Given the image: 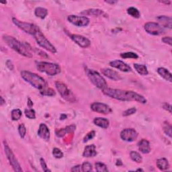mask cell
Listing matches in <instances>:
<instances>
[{
	"label": "cell",
	"mask_w": 172,
	"mask_h": 172,
	"mask_svg": "<svg viewBox=\"0 0 172 172\" xmlns=\"http://www.w3.org/2000/svg\"><path fill=\"white\" fill-rule=\"evenodd\" d=\"M102 92L108 97L124 102H137L141 104H146L147 99L143 96L132 91H127L118 89L107 87L102 90Z\"/></svg>",
	"instance_id": "obj_1"
},
{
	"label": "cell",
	"mask_w": 172,
	"mask_h": 172,
	"mask_svg": "<svg viewBox=\"0 0 172 172\" xmlns=\"http://www.w3.org/2000/svg\"><path fill=\"white\" fill-rule=\"evenodd\" d=\"M3 40L11 49L22 56L28 58H32L33 57L31 52V51H33V49L28 43H22L16 39L14 37L9 35L3 36Z\"/></svg>",
	"instance_id": "obj_2"
},
{
	"label": "cell",
	"mask_w": 172,
	"mask_h": 172,
	"mask_svg": "<svg viewBox=\"0 0 172 172\" xmlns=\"http://www.w3.org/2000/svg\"><path fill=\"white\" fill-rule=\"evenodd\" d=\"M21 77L26 82L29 83L33 87L40 91L46 88L47 84L45 80L36 73L28 71H23L21 72Z\"/></svg>",
	"instance_id": "obj_3"
},
{
	"label": "cell",
	"mask_w": 172,
	"mask_h": 172,
	"mask_svg": "<svg viewBox=\"0 0 172 172\" xmlns=\"http://www.w3.org/2000/svg\"><path fill=\"white\" fill-rule=\"evenodd\" d=\"M85 73L87 75L88 79L92 84L99 89L103 90L108 87V84L106 80L99 74L98 71L93 69H86Z\"/></svg>",
	"instance_id": "obj_4"
},
{
	"label": "cell",
	"mask_w": 172,
	"mask_h": 172,
	"mask_svg": "<svg viewBox=\"0 0 172 172\" xmlns=\"http://www.w3.org/2000/svg\"><path fill=\"white\" fill-rule=\"evenodd\" d=\"M37 69L41 73H44L50 76H55L61 73V67L56 63L49 62H38Z\"/></svg>",
	"instance_id": "obj_5"
},
{
	"label": "cell",
	"mask_w": 172,
	"mask_h": 172,
	"mask_svg": "<svg viewBox=\"0 0 172 172\" xmlns=\"http://www.w3.org/2000/svg\"><path fill=\"white\" fill-rule=\"evenodd\" d=\"M55 87L57 91H59L60 95L66 101L71 103H74L77 102V98L75 94L73 93L70 89H69L67 85L61 82H55Z\"/></svg>",
	"instance_id": "obj_6"
},
{
	"label": "cell",
	"mask_w": 172,
	"mask_h": 172,
	"mask_svg": "<svg viewBox=\"0 0 172 172\" xmlns=\"http://www.w3.org/2000/svg\"><path fill=\"white\" fill-rule=\"evenodd\" d=\"M35 38V40H37V43L38 44L40 47H42L43 49H46V51H49V52H52V53H56L57 49L54 45H52L51 43L47 39L45 36H44L43 32L40 31V29H38L35 34L33 35Z\"/></svg>",
	"instance_id": "obj_7"
},
{
	"label": "cell",
	"mask_w": 172,
	"mask_h": 172,
	"mask_svg": "<svg viewBox=\"0 0 172 172\" xmlns=\"http://www.w3.org/2000/svg\"><path fill=\"white\" fill-rule=\"evenodd\" d=\"M4 150L5 155H6L7 159L10 162V164L12 165L13 170L17 172L22 171V169L21 168L20 163H18V159H16V156L12 152V149L10 148L9 145H7V143L5 142V141H4Z\"/></svg>",
	"instance_id": "obj_8"
},
{
	"label": "cell",
	"mask_w": 172,
	"mask_h": 172,
	"mask_svg": "<svg viewBox=\"0 0 172 172\" xmlns=\"http://www.w3.org/2000/svg\"><path fill=\"white\" fill-rule=\"evenodd\" d=\"M12 22L16 26H18L19 28L21 29L22 30H23V31L26 33H28V34H31L32 36L35 34L36 32H37L38 29H39V28L37 26H36L35 24L22 22L15 18H12Z\"/></svg>",
	"instance_id": "obj_9"
},
{
	"label": "cell",
	"mask_w": 172,
	"mask_h": 172,
	"mask_svg": "<svg viewBox=\"0 0 172 172\" xmlns=\"http://www.w3.org/2000/svg\"><path fill=\"white\" fill-rule=\"evenodd\" d=\"M145 31L149 34L154 36L162 35L164 33V28L156 22H147L144 26Z\"/></svg>",
	"instance_id": "obj_10"
},
{
	"label": "cell",
	"mask_w": 172,
	"mask_h": 172,
	"mask_svg": "<svg viewBox=\"0 0 172 172\" xmlns=\"http://www.w3.org/2000/svg\"><path fill=\"white\" fill-rule=\"evenodd\" d=\"M68 21L73 24L75 26L79 27L87 26L90 24V20L86 16H78L75 15L69 16L67 18Z\"/></svg>",
	"instance_id": "obj_11"
},
{
	"label": "cell",
	"mask_w": 172,
	"mask_h": 172,
	"mask_svg": "<svg viewBox=\"0 0 172 172\" xmlns=\"http://www.w3.org/2000/svg\"><path fill=\"white\" fill-rule=\"evenodd\" d=\"M138 137V132L134 129H125L120 132V138L126 142H132Z\"/></svg>",
	"instance_id": "obj_12"
},
{
	"label": "cell",
	"mask_w": 172,
	"mask_h": 172,
	"mask_svg": "<svg viewBox=\"0 0 172 172\" xmlns=\"http://www.w3.org/2000/svg\"><path fill=\"white\" fill-rule=\"evenodd\" d=\"M91 109L93 112L103 114H108L112 112L111 108L108 106L107 104L104 103H100V102H94L91 105Z\"/></svg>",
	"instance_id": "obj_13"
},
{
	"label": "cell",
	"mask_w": 172,
	"mask_h": 172,
	"mask_svg": "<svg viewBox=\"0 0 172 172\" xmlns=\"http://www.w3.org/2000/svg\"><path fill=\"white\" fill-rule=\"evenodd\" d=\"M70 38L74 43H76L77 45H79L82 48H88L91 44L90 40L84 37V36L79 34H71Z\"/></svg>",
	"instance_id": "obj_14"
},
{
	"label": "cell",
	"mask_w": 172,
	"mask_h": 172,
	"mask_svg": "<svg viewBox=\"0 0 172 172\" xmlns=\"http://www.w3.org/2000/svg\"><path fill=\"white\" fill-rule=\"evenodd\" d=\"M110 65L114 68L119 69L121 71L126 72V73L132 71L131 67L129 65H127L126 63L120 60L112 61L110 62Z\"/></svg>",
	"instance_id": "obj_15"
},
{
	"label": "cell",
	"mask_w": 172,
	"mask_h": 172,
	"mask_svg": "<svg viewBox=\"0 0 172 172\" xmlns=\"http://www.w3.org/2000/svg\"><path fill=\"white\" fill-rule=\"evenodd\" d=\"M101 71L102 74L107 77L108 78H109L114 81H119V80L122 79V77L118 72L116 71H114L112 69H108V68H104L101 69Z\"/></svg>",
	"instance_id": "obj_16"
},
{
	"label": "cell",
	"mask_w": 172,
	"mask_h": 172,
	"mask_svg": "<svg viewBox=\"0 0 172 172\" xmlns=\"http://www.w3.org/2000/svg\"><path fill=\"white\" fill-rule=\"evenodd\" d=\"M38 135L43 140L46 141H49L51 133H50V130L45 124H40L39 129L38 130Z\"/></svg>",
	"instance_id": "obj_17"
},
{
	"label": "cell",
	"mask_w": 172,
	"mask_h": 172,
	"mask_svg": "<svg viewBox=\"0 0 172 172\" xmlns=\"http://www.w3.org/2000/svg\"><path fill=\"white\" fill-rule=\"evenodd\" d=\"M157 21L159 22V24L163 28H168L171 29L172 27V19L171 17L165 16H160L157 18Z\"/></svg>",
	"instance_id": "obj_18"
},
{
	"label": "cell",
	"mask_w": 172,
	"mask_h": 172,
	"mask_svg": "<svg viewBox=\"0 0 172 172\" xmlns=\"http://www.w3.org/2000/svg\"><path fill=\"white\" fill-rule=\"evenodd\" d=\"M138 147L139 151L143 154H148L151 152L150 143L146 139H142L138 143Z\"/></svg>",
	"instance_id": "obj_19"
},
{
	"label": "cell",
	"mask_w": 172,
	"mask_h": 172,
	"mask_svg": "<svg viewBox=\"0 0 172 172\" xmlns=\"http://www.w3.org/2000/svg\"><path fill=\"white\" fill-rule=\"evenodd\" d=\"M97 155L96 147L94 145H90L86 146L84 153H83V156L85 157H93Z\"/></svg>",
	"instance_id": "obj_20"
},
{
	"label": "cell",
	"mask_w": 172,
	"mask_h": 172,
	"mask_svg": "<svg viewBox=\"0 0 172 172\" xmlns=\"http://www.w3.org/2000/svg\"><path fill=\"white\" fill-rule=\"evenodd\" d=\"M93 123L95 125L100 127L102 129H106L108 128V126L110 125V122L108 119L102 117H98L96 118L93 120Z\"/></svg>",
	"instance_id": "obj_21"
},
{
	"label": "cell",
	"mask_w": 172,
	"mask_h": 172,
	"mask_svg": "<svg viewBox=\"0 0 172 172\" xmlns=\"http://www.w3.org/2000/svg\"><path fill=\"white\" fill-rule=\"evenodd\" d=\"M157 73L160 75V76L162 77L163 79L166 80V81H168L170 82H172L171 73L167 69L163 67H159L157 69Z\"/></svg>",
	"instance_id": "obj_22"
},
{
	"label": "cell",
	"mask_w": 172,
	"mask_h": 172,
	"mask_svg": "<svg viewBox=\"0 0 172 172\" xmlns=\"http://www.w3.org/2000/svg\"><path fill=\"white\" fill-rule=\"evenodd\" d=\"M156 163L157 168L162 171L167 170L170 168V164H169L168 161L165 158H161V159H157Z\"/></svg>",
	"instance_id": "obj_23"
},
{
	"label": "cell",
	"mask_w": 172,
	"mask_h": 172,
	"mask_svg": "<svg viewBox=\"0 0 172 172\" xmlns=\"http://www.w3.org/2000/svg\"><path fill=\"white\" fill-rule=\"evenodd\" d=\"M134 68L136 71H137L138 74H140L141 76H147L149 74L147 67L145 65L135 63V64H134Z\"/></svg>",
	"instance_id": "obj_24"
},
{
	"label": "cell",
	"mask_w": 172,
	"mask_h": 172,
	"mask_svg": "<svg viewBox=\"0 0 172 172\" xmlns=\"http://www.w3.org/2000/svg\"><path fill=\"white\" fill-rule=\"evenodd\" d=\"M34 14L38 18L40 19H44L46 17V16L48 15V10H47L46 8L38 7L35 9Z\"/></svg>",
	"instance_id": "obj_25"
},
{
	"label": "cell",
	"mask_w": 172,
	"mask_h": 172,
	"mask_svg": "<svg viewBox=\"0 0 172 172\" xmlns=\"http://www.w3.org/2000/svg\"><path fill=\"white\" fill-rule=\"evenodd\" d=\"M82 14L85 16H99L104 14L103 10L99 9H90L87 10H85L82 12Z\"/></svg>",
	"instance_id": "obj_26"
},
{
	"label": "cell",
	"mask_w": 172,
	"mask_h": 172,
	"mask_svg": "<svg viewBox=\"0 0 172 172\" xmlns=\"http://www.w3.org/2000/svg\"><path fill=\"white\" fill-rule=\"evenodd\" d=\"M127 13H128L129 15L135 18H139L141 16L139 11L134 7H130L129 8H128V9H127Z\"/></svg>",
	"instance_id": "obj_27"
},
{
	"label": "cell",
	"mask_w": 172,
	"mask_h": 172,
	"mask_svg": "<svg viewBox=\"0 0 172 172\" xmlns=\"http://www.w3.org/2000/svg\"><path fill=\"white\" fill-rule=\"evenodd\" d=\"M130 158H131V159L132 161H134V162L136 163H141L143 162V158L138 152L131 151L130 153Z\"/></svg>",
	"instance_id": "obj_28"
},
{
	"label": "cell",
	"mask_w": 172,
	"mask_h": 172,
	"mask_svg": "<svg viewBox=\"0 0 172 172\" xmlns=\"http://www.w3.org/2000/svg\"><path fill=\"white\" fill-rule=\"evenodd\" d=\"M22 116V111L20 109H14L11 112V117L12 119L14 121H17L20 120Z\"/></svg>",
	"instance_id": "obj_29"
},
{
	"label": "cell",
	"mask_w": 172,
	"mask_h": 172,
	"mask_svg": "<svg viewBox=\"0 0 172 172\" xmlns=\"http://www.w3.org/2000/svg\"><path fill=\"white\" fill-rule=\"evenodd\" d=\"M120 57L123 58V59H138V56L137 54L135 53V52H124V53L120 54Z\"/></svg>",
	"instance_id": "obj_30"
},
{
	"label": "cell",
	"mask_w": 172,
	"mask_h": 172,
	"mask_svg": "<svg viewBox=\"0 0 172 172\" xmlns=\"http://www.w3.org/2000/svg\"><path fill=\"white\" fill-rule=\"evenodd\" d=\"M163 131L166 134V135H168L169 137H171V129L172 127L171 126V124L168 123V122H164V123L163 124Z\"/></svg>",
	"instance_id": "obj_31"
},
{
	"label": "cell",
	"mask_w": 172,
	"mask_h": 172,
	"mask_svg": "<svg viewBox=\"0 0 172 172\" xmlns=\"http://www.w3.org/2000/svg\"><path fill=\"white\" fill-rule=\"evenodd\" d=\"M96 170L98 172H108V170L106 167V165L103 163L98 162L95 164Z\"/></svg>",
	"instance_id": "obj_32"
},
{
	"label": "cell",
	"mask_w": 172,
	"mask_h": 172,
	"mask_svg": "<svg viewBox=\"0 0 172 172\" xmlns=\"http://www.w3.org/2000/svg\"><path fill=\"white\" fill-rule=\"evenodd\" d=\"M40 93L43 96H55V91L52 88H45L44 90L40 91Z\"/></svg>",
	"instance_id": "obj_33"
},
{
	"label": "cell",
	"mask_w": 172,
	"mask_h": 172,
	"mask_svg": "<svg viewBox=\"0 0 172 172\" xmlns=\"http://www.w3.org/2000/svg\"><path fill=\"white\" fill-rule=\"evenodd\" d=\"M25 115H26V117L29 119L36 118V112L34 110L32 109V108L25 110Z\"/></svg>",
	"instance_id": "obj_34"
},
{
	"label": "cell",
	"mask_w": 172,
	"mask_h": 172,
	"mask_svg": "<svg viewBox=\"0 0 172 172\" xmlns=\"http://www.w3.org/2000/svg\"><path fill=\"white\" fill-rule=\"evenodd\" d=\"M18 132L21 138H24L26 134V128L24 124H20L18 126Z\"/></svg>",
	"instance_id": "obj_35"
},
{
	"label": "cell",
	"mask_w": 172,
	"mask_h": 172,
	"mask_svg": "<svg viewBox=\"0 0 172 172\" xmlns=\"http://www.w3.org/2000/svg\"><path fill=\"white\" fill-rule=\"evenodd\" d=\"M82 170L84 172H88L92 170V165L89 162H84L82 165Z\"/></svg>",
	"instance_id": "obj_36"
},
{
	"label": "cell",
	"mask_w": 172,
	"mask_h": 172,
	"mask_svg": "<svg viewBox=\"0 0 172 172\" xmlns=\"http://www.w3.org/2000/svg\"><path fill=\"white\" fill-rule=\"evenodd\" d=\"M52 155L57 159H61L63 157V153L59 148H54L52 150Z\"/></svg>",
	"instance_id": "obj_37"
},
{
	"label": "cell",
	"mask_w": 172,
	"mask_h": 172,
	"mask_svg": "<svg viewBox=\"0 0 172 172\" xmlns=\"http://www.w3.org/2000/svg\"><path fill=\"white\" fill-rule=\"evenodd\" d=\"M96 136V132L94 130L92 131H90V132H88L87 135L85 136V137L84 138V143H87L89 141H90L94 138V137Z\"/></svg>",
	"instance_id": "obj_38"
},
{
	"label": "cell",
	"mask_w": 172,
	"mask_h": 172,
	"mask_svg": "<svg viewBox=\"0 0 172 172\" xmlns=\"http://www.w3.org/2000/svg\"><path fill=\"white\" fill-rule=\"evenodd\" d=\"M137 112V108H131L130 109L126 110L125 111H124V112L123 114V116H129L130 115L134 114Z\"/></svg>",
	"instance_id": "obj_39"
},
{
	"label": "cell",
	"mask_w": 172,
	"mask_h": 172,
	"mask_svg": "<svg viewBox=\"0 0 172 172\" xmlns=\"http://www.w3.org/2000/svg\"><path fill=\"white\" fill-rule=\"evenodd\" d=\"M40 165H41V167H42L43 170L44 172H47V171H51V170H49V169L47 168V165L45 162V161L43 159V158H40Z\"/></svg>",
	"instance_id": "obj_40"
},
{
	"label": "cell",
	"mask_w": 172,
	"mask_h": 172,
	"mask_svg": "<svg viewBox=\"0 0 172 172\" xmlns=\"http://www.w3.org/2000/svg\"><path fill=\"white\" fill-rule=\"evenodd\" d=\"M66 133H68L66 128L65 129H61L58 130L56 131L57 136V137H63V136H65Z\"/></svg>",
	"instance_id": "obj_41"
},
{
	"label": "cell",
	"mask_w": 172,
	"mask_h": 172,
	"mask_svg": "<svg viewBox=\"0 0 172 172\" xmlns=\"http://www.w3.org/2000/svg\"><path fill=\"white\" fill-rule=\"evenodd\" d=\"M162 41L164 43L169 44L170 46H171V38L170 37H163L162 38Z\"/></svg>",
	"instance_id": "obj_42"
},
{
	"label": "cell",
	"mask_w": 172,
	"mask_h": 172,
	"mask_svg": "<svg viewBox=\"0 0 172 172\" xmlns=\"http://www.w3.org/2000/svg\"><path fill=\"white\" fill-rule=\"evenodd\" d=\"M34 52H37L38 53V55H40L41 57H48V56H47V55L45 53V52H44L43 51H40V50H38V49H36V48H34Z\"/></svg>",
	"instance_id": "obj_43"
},
{
	"label": "cell",
	"mask_w": 172,
	"mask_h": 172,
	"mask_svg": "<svg viewBox=\"0 0 172 172\" xmlns=\"http://www.w3.org/2000/svg\"><path fill=\"white\" fill-rule=\"evenodd\" d=\"M163 108L164 110L168 111L170 113H171V106L170 104L164 103L163 104Z\"/></svg>",
	"instance_id": "obj_44"
},
{
	"label": "cell",
	"mask_w": 172,
	"mask_h": 172,
	"mask_svg": "<svg viewBox=\"0 0 172 172\" xmlns=\"http://www.w3.org/2000/svg\"><path fill=\"white\" fill-rule=\"evenodd\" d=\"M71 171H73V172H76V171L79 172V171H82V165H78L74 166L73 168H71Z\"/></svg>",
	"instance_id": "obj_45"
},
{
	"label": "cell",
	"mask_w": 172,
	"mask_h": 172,
	"mask_svg": "<svg viewBox=\"0 0 172 172\" xmlns=\"http://www.w3.org/2000/svg\"><path fill=\"white\" fill-rule=\"evenodd\" d=\"M6 66L8 67V69H10V70H13V63L10 60H8L6 61Z\"/></svg>",
	"instance_id": "obj_46"
},
{
	"label": "cell",
	"mask_w": 172,
	"mask_h": 172,
	"mask_svg": "<svg viewBox=\"0 0 172 172\" xmlns=\"http://www.w3.org/2000/svg\"><path fill=\"white\" fill-rule=\"evenodd\" d=\"M28 106L30 108H31L33 106V103H32V102L31 101V99H28Z\"/></svg>",
	"instance_id": "obj_47"
},
{
	"label": "cell",
	"mask_w": 172,
	"mask_h": 172,
	"mask_svg": "<svg viewBox=\"0 0 172 172\" xmlns=\"http://www.w3.org/2000/svg\"><path fill=\"white\" fill-rule=\"evenodd\" d=\"M1 98V103H0V105H1V106H3V105L5 103V101L4 100V99L3 98L2 96H1V98Z\"/></svg>",
	"instance_id": "obj_48"
},
{
	"label": "cell",
	"mask_w": 172,
	"mask_h": 172,
	"mask_svg": "<svg viewBox=\"0 0 172 172\" xmlns=\"http://www.w3.org/2000/svg\"><path fill=\"white\" fill-rule=\"evenodd\" d=\"M116 165H118V166H120V165H123V163H122V162H121L120 160H117V162H116Z\"/></svg>",
	"instance_id": "obj_49"
},
{
	"label": "cell",
	"mask_w": 172,
	"mask_h": 172,
	"mask_svg": "<svg viewBox=\"0 0 172 172\" xmlns=\"http://www.w3.org/2000/svg\"><path fill=\"white\" fill-rule=\"evenodd\" d=\"M106 3H108V4H116V1H106Z\"/></svg>",
	"instance_id": "obj_50"
},
{
	"label": "cell",
	"mask_w": 172,
	"mask_h": 172,
	"mask_svg": "<svg viewBox=\"0 0 172 172\" xmlns=\"http://www.w3.org/2000/svg\"><path fill=\"white\" fill-rule=\"evenodd\" d=\"M160 2L163 3V4H171V1H162Z\"/></svg>",
	"instance_id": "obj_51"
},
{
	"label": "cell",
	"mask_w": 172,
	"mask_h": 172,
	"mask_svg": "<svg viewBox=\"0 0 172 172\" xmlns=\"http://www.w3.org/2000/svg\"><path fill=\"white\" fill-rule=\"evenodd\" d=\"M137 171H143V170H142V169H138V170H136Z\"/></svg>",
	"instance_id": "obj_52"
},
{
	"label": "cell",
	"mask_w": 172,
	"mask_h": 172,
	"mask_svg": "<svg viewBox=\"0 0 172 172\" xmlns=\"http://www.w3.org/2000/svg\"><path fill=\"white\" fill-rule=\"evenodd\" d=\"M1 4H6V2H1Z\"/></svg>",
	"instance_id": "obj_53"
}]
</instances>
